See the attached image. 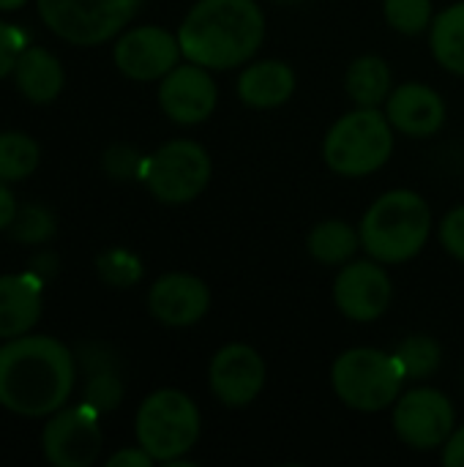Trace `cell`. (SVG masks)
I'll return each mask as SVG.
<instances>
[{
	"mask_svg": "<svg viewBox=\"0 0 464 467\" xmlns=\"http://www.w3.org/2000/svg\"><path fill=\"white\" fill-rule=\"evenodd\" d=\"M74 356L52 337H16L0 348V405L16 416L57 413L74 391Z\"/></svg>",
	"mask_w": 464,
	"mask_h": 467,
	"instance_id": "cell-1",
	"label": "cell"
},
{
	"mask_svg": "<svg viewBox=\"0 0 464 467\" xmlns=\"http://www.w3.org/2000/svg\"><path fill=\"white\" fill-rule=\"evenodd\" d=\"M186 60L205 68H238L265 41V14L254 0H200L178 30Z\"/></svg>",
	"mask_w": 464,
	"mask_h": 467,
	"instance_id": "cell-2",
	"label": "cell"
},
{
	"mask_svg": "<svg viewBox=\"0 0 464 467\" xmlns=\"http://www.w3.org/2000/svg\"><path fill=\"white\" fill-rule=\"evenodd\" d=\"M432 211L418 192L394 189L377 197L361 219V246L372 260L394 265L413 260L429 241Z\"/></svg>",
	"mask_w": 464,
	"mask_h": 467,
	"instance_id": "cell-3",
	"label": "cell"
},
{
	"mask_svg": "<svg viewBox=\"0 0 464 467\" xmlns=\"http://www.w3.org/2000/svg\"><path fill=\"white\" fill-rule=\"evenodd\" d=\"M394 153V126L377 107H358L342 115L325 134L323 159L345 178L377 172Z\"/></svg>",
	"mask_w": 464,
	"mask_h": 467,
	"instance_id": "cell-4",
	"label": "cell"
},
{
	"mask_svg": "<svg viewBox=\"0 0 464 467\" xmlns=\"http://www.w3.org/2000/svg\"><path fill=\"white\" fill-rule=\"evenodd\" d=\"M405 372L397 356L375 348H353L342 353L331 367V383L336 397L361 413H380L402 397Z\"/></svg>",
	"mask_w": 464,
	"mask_h": 467,
	"instance_id": "cell-5",
	"label": "cell"
},
{
	"mask_svg": "<svg viewBox=\"0 0 464 467\" xmlns=\"http://www.w3.org/2000/svg\"><path fill=\"white\" fill-rule=\"evenodd\" d=\"M200 410L197 405L175 389H161L150 394L137 410V443L156 460L172 462L186 457L200 441Z\"/></svg>",
	"mask_w": 464,
	"mask_h": 467,
	"instance_id": "cell-6",
	"label": "cell"
},
{
	"mask_svg": "<svg viewBox=\"0 0 464 467\" xmlns=\"http://www.w3.org/2000/svg\"><path fill=\"white\" fill-rule=\"evenodd\" d=\"M142 181L148 192L167 205L191 202L211 181V156L194 140H172L145 159Z\"/></svg>",
	"mask_w": 464,
	"mask_h": 467,
	"instance_id": "cell-7",
	"label": "cell"
},
{
	"mask_svg": "<svg viewBox=\"0 0 464 467\" xmlns=\"http://www.w3.org/2000/svg\"><path fill=\"white\" fill-rule=\"evenodd\" d=\"M139 0H38V14L52 33L71 44H101L118 36Z\"/></svg>",
	"mask_w": 464,
	"mask_h": 467,
	"instance_id": "cell-8",
	"label": "cell"
},
{
	"mask_svg": "<svg viewBox=\"0 0 464 467\" xmlns=\"http://www.w3.org/2000/svg\"><path fill=\"white\" fill-rule=\"evenodd\" d=\"M457 424L454 405L438 389H413L397 400L394 432L402 443L418 451H432L443 446Z\"/></svg>",
	"mask_w": 464,
	"mask_h": 467,
	"instance_id": "cell-9",
	"label": "cell"
},
{
	"mask_svg": "<svg viewBox=\"0 0 464 467\" xmlns=\"http://www.w3.org/2000/svg\"><path fill=\"white\" fill-rule=\"evenodd\" d=\"M101 413L88 408H66L55 413L41 435L44 454L55 467H90L101 451Z\"/></svg>",
	"mask_w": 464,
	"mask_h": 467,
	"instance_id": "cell-10",
	"label": "cell"
},
{
	"mask_svg": "<svg viewBox=\"0 0 464 467\" xmlns=\"http://www.w3.org/2000/svg\"><path fill=\"white\" fill-rule=\"evenodd\" d=\"M394 298L391 276L377 260L345 263L334 282V301L339 312L356 323H372L386 315Z\"/></svg>",
	"mask_w": 464,
	"mask_h": 467,
	"instance_id": "cell-11",
	"label": "cell"
},
{
	"mask_svg": "<svg viewBox=\"0 0 464 467\" xmlns=\"http://www.w3.org/2000/svg\"><path fill=\"white\" fill-rule=\"evenodd\" d=\"M180 41L164 27L142 25L123 33L115 44V66L137 82H153L167 77L180 57Z\"/></svg>",
	"mask_w": 464,
	"mask_h": 467,
	"instance_id": "cell-12",
	"label": "cell"
},
{
	"mask_svg": "<svg viewBox=\"0 0 464 467\" xmlns=\"http://www.w3.org/2000/svg\"><path fill=\"white\" fill-rule=\"evenodd\" d=\"M208 383L222 405L246 408L265 389V361L254 348L232 342L213 356Z\"/></svg>",
	"mask_w": 464,
	"mask_h": 467,
	"instance_id": "cell-13",
	"label": "cell"
},
{
	"mask_svg": "<svg viewBox=\"0 0 464 467\" xmlns=\"http://www.w3.org/2000/svg\"><path fill=\"white\" fill-rule=\"evenodd\" d=\"M219 101V88L205 66L189 60V66H175L167 77H161L159 104L164 115L175 123L194 126L213 115Z\"/></svg>",
	"mask_w": 464,
	"mask_h": 467,
	"instance_id": "cell-14",
	"label": "cell"
},
{
	"mask_svg": "<svg viewBox=\"0 0 464 467\" xmlns=\"http://www.w3.org/2000/svg\"><path fill=\"white\" fill-rule=\"evenodd\" d=\"M211 293L208 285L191 274H164L153 282L148 293L150 315L172 328L194 326L208 315Z\"/></svg>",
	"mask_w": 464,
	"mask_h": 467,
	"instance_id": "cell-15",
	"label": "cell"
},
{
	"mask_svg": "<svg viewBox=\"0 0 464 467\" xmlns=\"http://www.w3.org/2000/svg\"><path fill=\"white\" fill-rule=\"evenodd\" d=\"M386 115L391 126L407 137H432L446 123V101L429 85L405 82L391 90Z\"/></svg>",
	"mask_w": 464,
	"mask_h": 467,
	"instance_id": "cell-16",
	"label": "cell"
},
{
	"mask_svg": "<svg viewBox=\"0 0 464 467\" xmlns=\"http://www.w3.org/2000/svg\"><path fill=\"white\" fill-rule=\"evenodd\" d=\"M44 279L36 271L0 276V339L25 337L41 317Z\"/></svg>",
	"mask_w": 464,
	"mask_h": 467,
	"instance_id": "cell-17",
	"label": "cell"
},
{
	"mask_svg": "<svg viewBox=\"0 0 464 467\" xmlns=\"http://www.w3.org/2000/svg\"><path fill=\"white\" fill-rule=\"evenodd\" d=\"M79 361L88 375L82 402L101 416L115 410L123 400V380H120L115 356L104 345H82Z\"/></svg>",
	"mask_w": 464,
	"mask_h": 467,
	"instance_id": "cell-18",
	"label": "cell"
},
{
	"mask_svg": "<svg viewBox=\"0 0 464 467\" xmlns=\"http://www.w3.org/2000/svg\"><path fill=\"white\" fill-rule=\"evenodd\" d=\"M293 90H295V74L282 60L252 63L238 77L241 101H246L249 107H257V109H271V107L290 101Z\"/></svg>",
	"mask_w": 464,
	"mask_h": 467,
	"instance_id": "cell-19",
	"label": "cell"
},
{
	"mask_svg": "<svg viewBox=\"0 0 464 467\" xmlns=\"http://www.w3.org/2000/svg\"><path fill=\"white\" fill-rule=\"evenodd\" d=\"M14 77L22 96L36 104L57 99V93L63 90V66L44 47H27L16 60Z\"/></svg>",
	"mask_w": 464,
	"mask_h": 467,
	"instance_id": "cell-20",
	"label": "cell"
},
{
	"mask_svg": "<svg viewBox=\"0 0 464 467\" xmlns=\"http://www.w3.org/2000/svg\"><path fill=\"white\" fill-rule=\"evenodd\" d=\"M345 85L358 107H377L391 96V68L377 55H361L350 63Z\"/></svg>",
	"mask_w": 464,
	"mask_h": 467,
	"instance_id": "cell-21",
	"label": "cell"
},
{
	"mask_svg": "<svg viewBox=\"0 0 464 467\" xmlns=\"http://www.w3.org/2000/svg\"><path fill=\"white\" fill-rule=\"evenodd\" d=\"M361 246V235L342 219H328L312 227L306 238L309 254L323 265H345Z\"/></svg>",
	"mask_w": 464,
	"mask_h": 467,
	"instance_id": "cell-22",
	"label": "cell"
},
{
	"mask_svg": "<svg viewBox=\"0 0 464 467\" xmlns=\"http://www.w3.org/2000/svg\"><path fill=\"white\" fill-rule=\"evenodd\" d=\"M432 52L435 60L451 74L464 77V3H454L432 22Z\"/></svg>",
	"mask_w": 464,
	"mask_h": 467,
	"instance_id": "cell-23",
	"label": "cell"
},
{
	"mask_svg": "<svg viewBox=\"0 0 464 467\" xmlns=\"http://www.w3.org/2000/svg\"><path fill=\"white\" fill-rule=\"evenodd\" d=\"M38 145L22 131L0 134V181H22L38 167Z\"/></svg>",
	"mask_w": 464,
	"mask_h": 467,
	"instance_id": "cell-24",
	"label": "cell"
},
{
	"mask_svg": "<svg viewBox=\"0 0 464 467\" xmlns=\"http://www.w3.org/2000/svg\"><path fill=\"white\" fill-rule=\"evenodd\" d=\"M397 361L405 372L407 380H416V378H429L440 369L443 364V350L440 345L432 339V337H421V334H413L407 337L399 348H397Z\"/></svg>",
	"mask_w": 464,
	"mask_h": 467,
	"instance_id": "cell-25",
	"label": "cell"
},
{
	"mask_svg": "<svg viewBox=\"0 0 464 467\" xmlns=\"http://www.w3.org/2000/svg\"><path fill=\"white\" fill-rule=\"evenodd\" d=\"M386 19L405 36H418L432 22V0H386Z\"/></svg>",
	"mask_w": 464,
	"mask_h": 467,
	"instance_id": "cell-26",
	"label": "cell"
},
{
	"mask_svg": "<svg viewBox=\"0 0 464 467\" xmlns=\"http://www.w3.org/2000/svg\"><path fill=\"white\" fill-rule=\"evenodd\" d=\"M98 276L109 285V287H131L142 279V263L137 254L126 252V249H107L98 260H96Z\"/></svg>",
	"mask_w": 464,
	"mask_h": 467,
	"instance_id": "cell-27",
	"label": "cell"
},
{
	"mask_svg": "<svg viewBox=\"0 0 464 467\" xmlns=\"http://www.w3.org/2000/svg\"><path fill=\"white\" fill-rule=\"evenodd\" d=\"M55 233V219L46 208L41 205H27L16 211L11 222V235L22 244H44Z\"/></svg>",
	"mask_w": 464,
	"mask_h": 467,
	"instance_id": "cell-28",
	"label": "cell"
},
{
	"mask_svg": "<svg viewBox=\"0 0 464 467\" xmlns=\"http://www.w3.org/2000/svg\"><path fill=\"white\" fill-rule=\"evenodd\" d=\"M104 170L109 178L115 181H131V178H142V167H145V159L129 148V145H112L107 153H104Z\"/></svg>",
	"mask_w": 464,
	"mask_h": 467,
	"instance_id": "cell-29",
	"label": "cell"
},
{
	"mask_svg": "<svg viewBox=\"0 0 464 467\" xmlns=\"http://www.w3.org/2000/svg\"><path fill=\"white\" fill-rule=\"evenodd\" d=\"M25 49H27V36L22 33V27L0 22V79L16 68V60Z\"/></svg>",
	"mask_w": 464,
	"mask_h": 467,
	"instance_id": "cell-30",
	"label": "cell"
},
{
	"mask_svg": "<svg viewBox=\"0 0 464 467\" xmlns=\"http://www.w3.org/2000/svg\"><path fill=\"white\" fill-rule=\"evenodd\" d=\"M440 244L451 257L464 263V205L446 213V219L440 224Z\"/></svg>",
	"mask_w": 464,
	"mask_h": 467,
	"instance_id": "cell-31",
	"label": "cell"
},
{
	"mask_svg": "<svg viewBox=\"0 0 464 467\" xmlns=\"http://www.w3.org/2000/svg\"><path fill=\"white\" fill-rule=\"evenodd\" d=\"M156 462L142 446H137V449H123V451H118V454H112L109 460H107V467H150Z\"/></svg>",
	"mask_w": 464,
	"mask_h": 467,
	"instance_id": "cell-32",
	"label": "cell"
},
{
	"mask_svg": "<svg viewBox=\"0 0 464 467\" xmlns=\"http://www.w3.org/2000/svg\"><path fill=\"white\" fill-rule=\"evenodd\" d=\"M443 465L464 467V427L454 430L451 438L443 443Z\"/></svg>",
	"mask_w": 464,
	"mask_h": 467,
	"instance_id": "cell-33",
	"label": "cell"
},
{
	"mask_svg": "<svg viewBox=\"0 0 464 467\" xmlns=\"http://www.w3.org/2000/svg\"><path fill=\"white\" fill-rule=\"evenodd\" d=\"M16 200L11 194V189L5 183H0V230H8L14 216H16Z\"/></svg>",
	"mask_w": 464,
	"mask_h": 467,
	"instance_id": "cell-34",
	"label": "cell"
},
{
	"mask_svg": "<svg viewBox=\"0 0 464 467\" xmlns=\"http://www.w3.org/2000/svg\"><path fill=\"white\" fill-rule=\"evenodd\" d=\"M30 271H36L41 279H44V274H46V276H52V274L57 271V260H55L52 254H38V257L33 260Z\"/></svg>",
	"mask_w": 464,
	"mask_h": 467,
	"instance_id": "cell-35",
	"label": "cell"
},
{
	"mask_svg": "<svg viewBox=\"0 0 464 467\" xmlns=\"http://www.w3.org/2000/svg\"><path fill=\"white\" fill-rule=\"evenodd\" d=\"M27 0H0V11H16V8H22Z\"/></svg>",
	"mask_w": 464,
	"mask_h": 467,
	"instance_id": "cell-36",
	"label": "cell"
},
{
	"mask_svg": "<svg viewBox=\"0 0 464 467\" xmlns=\"http://www.w3.org/2000/svg\"><path fill=\"white\" fill-rule=\"evenodd\" d=\"M279 3H298V0H279Z\"/></svg>",
	"mask_w": 464,
	"mask_h": 467,
	"instance_id": "cell-37",
	"label": "cell"
}]
</instances>
